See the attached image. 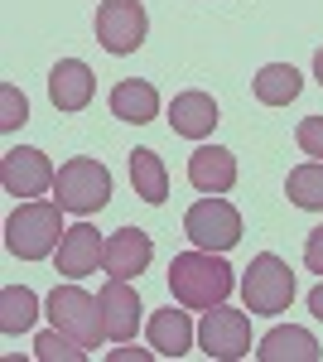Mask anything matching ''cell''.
Returning <instances> with one entry per match:
<instances>
[{
  "label": "cell",
  "mask_w": 323,
  "mask_h": 362,
  "mask_svg": "<svg viewBox=\"0 0 323 362\" xmlns=\"http://www.w3.org/2000/svg\"><path fill=\"white\" fill-rule=\"evenodd\" d=\"M169 290H174V305L184 309H213L227 305V295L237 290L232 266L222 261V251H184L169 261Z\"/></svg>",
  "instance_id": "obj_1"
},
{
  "label": "cell",
  "mask_w": 323,
  "mask_h": 362,
  "mask_svg": "<svg viewBox=\"0 0 323 362\" xmlns=\"http://www.w3.org/2000/svg\"><path fill=\"white\" fill-rule=\"evenodd\" d=\"M63 208L58 203H44V198H20V208L10 213V223H5V247L10 256H20V261H44V256H54L58 242H63Z\"/></svg>",
  "instance_id": "obj_2"
},
{
  "label": "cell",
  "mask_w": 323,
  "mask_h": 362,
  "mask_svg": "<svg viewBox=\"0 0 323 362\" xmlns=\"http://www.w3.org/2000/svg\"><path fill=\"white\" fill-rule=\"evenodd\" d=\"M111 198V169L102 160H92V155H78V160H68V165L58 169L54 179V203L63 213H102Z\"/></svg>",
  "instance_id": "obj_3"
},
{
  "label": "cell",
  "mask_w": 323,
  "mask_h": 362,
  "mask_svg": "<svg viewBox=\"0 0 323 362\" xmlns=\"http://www.w3.org/2000/svg\"><path fill=\"white\" fill-rule=\"evenodd\" d=\"M49 319L58 334H68L82 348H102L107 338V319H102V300L87 295L82 285H58L49 295Z\"/></svg>",
  "instance_id": "obj_4"
},
{
  "label": "cell",
  "mask_w": 323,
  "mask_h": 362,
  "mask_svg": "<svg viewBox=\"0 0 323 362\" xmlns=\"http://www.w3.org/2000/svg\"><path fill=\"white\" fill-rule=\"evenodd\" d=\"M242 300L251 314H280V309H290L295 305V271L275 251H261L242 276Z\"/></svg>",
  "instance_id": "obj_5"
},
{
  "label": "cell",
  "mask_w": 323,
  "mask_h": 362,
  "mask_svg": "<svg viewBox=\"0 0 323 362\" xmlns=\"http://www.w3.org/2000/svg\"><path fill=\"white\" fill-rule=\"evenodd\" d=\"M184 232L193 237V247H203V251H232L242 242V213L227 198L208 194L184 213Z\"/></svg>",
  "instance_id": "obj_6"
},
{
  "label": "cell",
  "mask_w": 323,
  "mask_h": 362,
  "mask_svg": "<svg viewBox=\"0 0 323 362\" xmlns=\"http://www.w3.org/2000/svg\"><path fill=\"white\" fill-rule=\"evenodd\" d=\"M145 29H150V20H145L140 0H102L97 5V44L107 54H116V58L135 54L145 44Z\"/></svg>",
  "instance_id": "obj_7"
},
{
  "label": "cell",
  "mask_w": 323,
  "mask_h": 362,
  "mask_svg": "<svg viewBox=\"0 0 323 362\" xmlns=\"http://www.w3.org/2000/svg\"><path fill=\"white\" fill-rule=\"evenodd\" d=\"M198 343H203V353L217 362H237L251 353V319H246V309H227V305H213L203 314V324H198Z\"/></svg>",
  "instance_id": "obj_8"
},
{
  "label": "cell",
  "mask_w": 323,
  "mask_h": 362,
  "mask_svg": "<svg viewBox=\"0 0 323 362\" xmlns=\"http://www.w3.org/2000/svg\"><path fill=\"white\" fill-rule=\"evenodd\" d=\"M54 165H49V155L44 150H29V145H20V150H5V160H0V184H5V194L15 198H39L54 189Z\"/></svg>",
  "instance_id": "obj_9"
},
{
  "label": "cell",
  "mask_w": 323,
  "mask_h": 362,
  "mask_svg": "<svg viewBox=\"0 0 323 362\" xmlns=\"http://www.w3.org/2000/svg\"><path fill=\"white\" fill-rule=\"evenodd\" d=\"M54 256H58V276L82 280V276H92V271L102 266L107 242L97 237V227H92V223H78V227H68V232H63V242H58Z\"/></svg>",
  "instance_id": "obj_10"
},
{
  "label": "cell",
  "mask_w": 323,
  "mask_h": 362,
  "mask_svg": "<svg viewBox=\"0 0 323 362\" xmlns=\"http://www.w3.org/2000/svg\"><path fill=\"white\" fill-rule=\"evenodd\" d=\"M150 256H155L150 232H140V227H121L116 237H107L102 271H107V276H116V280H135L145 266H150Z\"/></svg>",
  "instance_id": "obj_11"
},
{
  "label": "cell",
  "mask_w": 323,
  "mask_h": 362,
  "mask_svg": "<svg viewBox=\"0 0 323 362\" xmlns=\"http://www.w3.org/2000/svg\"><path fill=\"white\" fill-rule=\"evenodd\" d=\"M189 184L198 194H232L237 184V155L222 145H198L189 155Z\"/></svg>",
  "instance_id": "obj_12"
},
{
  "label": "cell",
  "mask_w": 323,
  "mask_h": 362,
  "mask_svg": "<svg viewBox=\"0 0 323 362\" xmlns=\"http://www.w3.org/2000/svg\"><path fill=\"white\" fill-rule=\"evenodd\" d=\"M97 92V78L82 58H58L54 73H49V97H54L58 112H82Z\"/></svg>",
  "instance_id": "obj_13"
},
{
  "label": "cell",
  "mask_w": 323,
  "mask_h": 362,
  "mask_svg": "<svg viewBox=\"0 0 323 362\" xmlns=\"http://www.w3.org/2000/svg\"><path fill=\"white\" fill-rule=\"evenodd\" d=\"M102 319H107V338H116V343H131L135 329H140V300H135V290L126 285V280L111 276L107 285H102Z\"/></svg>",
  "instance_id": "obj_14"
},
{
  "label": "cell",
  "mask_w": 323,
  "mask_h": 362,
  "mask_svg": "<svg viewBox=\"0 0 323 362\" xmlns=\"http://www.w3.org/2000/svg\"><path fill=\"white\" fill-rule=\"evenodd\" d=\"M222 121L217 116V102L208 97V92H179L174 97V107H169V126H174V136H189V140H203L213 136V126Z\"/></svg>",
  "instance_id": "obj_15"
},
{
  "label": "cell",
  "mask_w": 323,
  "mask_h": 362,
  "mask_svg": "<svg viewBox=\"0 0 323 362\" xmlns=\"http://www.w3.org/2000/svg\"><path fill=\"white\" fill-rule=\"evenodd\" d=\"M145 334H150V348H155L160 358H184V353L193 348V324H189V314H184V305L160 309V314L150 319Z\"/></svg>",
  "instance_id": "obj_16"
},
{
  "label": "cell",
  "mask_w": 323,
  "mask_h": 362,
  "mask_svg": "<svg viewBox=\"0 0 323 362\" xmlns=\"http://www.w3.org/2000/svg\"><path fill=\"white\" fill-rule=\"evenodd\" d=\"M256 358L261 362H319L323 348L314 343V334H304V329H270L261 338V348H256Z\"/></svg>",
  "instance_id": "obj_17"
},
{
  "label": "cell",
  "mask_w": 323,
  "mask_h": 362,
  "mask_svg": "<svg viewBox=\"0 0 323 362\" xmlns=\"http://www.w3.org/2000/svg\"><path fill=\"white\" fill-rule=\"evenodd\" d=\"M111 116H121V121H131V126H145V121L160 116V92L150 83L126 78V83L111 87Z\"/></svg>",
  "instance_id": "obj_18"
},
{
  "label": "cell",
  "mask_w": 323,
  "mask_h": 362,
  "mask_svg": "<svg viewBox=\"0 0 323 362\" xmlns=\"http://www.w3.org/2000/svg\"><path fill=\"white\" fill-rule=\"evenodd\" d=\"M299 87H304V78H299L295 63H266V68L256 73L251 92H256V102H266V107H290L299 97Z\"/></svg>",
  "instance_id": "obj_19"
},
{
  "label": "cell",
  "mask_w": 323,
  "mask_h": 362,
  "mask_svg": "<svg viewBox=\"0 0 323 362\" xmlns=\"http://www.w3.org/2000/svg\"><path fill=\"white\" fill-rule=\"evenodd\" d=\"M131 184L145 203H164L169 198V169L155 150H131Z\"/></svg>",
  "instance_id": "obj_20"
},
{
  "label": "cell",
  "mask_w": 323,
  "mask_h": 362,
  "mask_svg": "<svg viewBox=\"0 0 323 362\" xmlns=\"http://www.w3.org/2000/svg\"><path fill=\"white\" fill-rule=\"evenodd\" d=\"M34 314H39V300H34V290L29 285H5L0 290V334H25L34 329Z\"/></svg>",
  "instance_id": "obj_21"
},
{
  "label": "cell",
  "mask_w": 323,
  "mask_h": 362,
  "mask_svg": "<svg viewBox=\"0 0 323 362\" xmlns=\"http://www.w3.org/2000/svg\"><path fill=\"white\" fill-rule=\"evenodd\" d=\"M285 194H290V203H295V208L323 213V160L290 169V179H285Z\"/></svg>",
  "instance_id": "obj_22"
},
{
  "label": "cell",
  "mask_w": 323,
  "mask_h": 362,
  "mask_svg": "<svg viewBox=\"0 0 323 362\" xmlns=\"http://www.w3.org/2000/svg\"><path fill=\"white\" fill-rule=\"evenodd\" d=\"M34 358H39V362H82V358H87V348H82V343H73L68 334L49 329V334L34 338Z\"/></svg>",
  "instance_id": "obj_23"
},
{
  "label": "cell",
  "mask_w": 323,
  "mask_h": 362,
  "mask_svg": "<svg viewBox=\"0 0 323 362\" xmlns=\"http://www.w3.org/2000/svg\"><path fill=\"white\" fill-rule=\"evenodd\" d=\"M295 140H299V150H304V155L323 160V116H304V121H299V131H295Z\"/></svg>",
  "instance_id": "obj_24"
},
{
  "label": "cell",
  "mask_w": 323,
  "mask_h": 362,
  "mask_svg": "<svg viewBox=\"0 0 323 362\" xmlns=\"http://www.w3.org/2000/svg\"><path fill=\"white\" fill-rule=\"evenodd\" d=\"M25 121H29L25 97H20L15 87H5V116H0V126H5V131H15V126H25Z\"/></svg>",
  "instance_id": "obj_25"
},
{
  "label": "cell",
  "mask_w": 323,
  "mask_h": 362,
  "mask_svg": "<svg viewBox=\"0 0 323 362\" xmlns=\"http://www.w3.org/2000/svg\"><path fill=\"white\" fill-rule=\"evenodd\" d=\"M304 266H309L314 276H323V227H314V232L304 237Z\"/></svg>",
  "instance_id": "obj_26"
},
{
  "label": "cell",
  "mask_w": 323,
  "mask_h": 362,
  "mask_svg": "<svg viewBox=\"0 0 323 362\" xmlns=\"http://www.w3.org/2000/svg\"><path fill=\"white\" fill-rule=\"evenodd\" d=\"M150 362V358H160V353H155V348H116V353H111V362Z\"/></svg>",
  "instance_id": "obj_27"
},
{
  "label": "cell",
  "mask_w": 323,
  "mask_h": 362,
  "mask_svg": "<svg viewBox=\"0 0 323 362\" xmlns=\"http://www.w3.org/2000/svg\"><path fill=\"white\" fill-rule=\"evenodd\" d=\"M309 309H314V319H323V280L309 290Z\"/></svg>",
  "instance_id": "obj_28"
},
{
  "label": "cell",
  "mask_w": 323,
  "mask_h": 362,
  "mask_svg": "<svg viewBox=\"0 0 323 362\" xmlns=\"http://www.w3.org/2000/svg\"><path fill=\"white\" fill-rule=\"evenodd\" d=\"M314 78H319V83H323V49H319V54H314Z\"/></svg>",
  "instance_id": "obj_29"
}]
</instances>
